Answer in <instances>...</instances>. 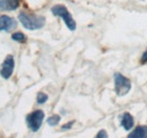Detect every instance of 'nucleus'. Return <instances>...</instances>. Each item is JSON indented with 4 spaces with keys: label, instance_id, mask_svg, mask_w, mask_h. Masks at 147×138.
I'll use <instances>...</instances> for the list:
<instances>
[{
    "label": "nucleus",
    "instance_id": "nucleus-4",
    "mask_svg": "<svg viewBox=\"0 0 147 138\" xmlns=\"http://www.w3.org/2000/svg\"><path fill=\"white\" fill-rule=\"evenodd\" d=\"M44 119V112L42 110H35L31 113L27 114L26 117V123H27V127L32 130V131H37L41 126H42V122Z\"/></svg>",
    "mask_w": 147,
    "mask_h": 138
},
{
    "label": "nucleus",
    "instance_id": "nucleus-15",
    "mask_svg": "<svg viewBox=\"0 0 147 138\" xmlns=\"http://www.w3.org/2000/svg\"><path fill=\"white\" fill-rule=\"evenodd\" d=\"M140 64H142V65L147 64V50L143 53V55H142V58H140Z\"/></svg>",
    "mask_w": 147,
    "mask_h": 138
},
{
    "label": "nucleus",
    "instance_id": "nucleus-2",
    "mask_svg": "<svg viewBox=\"0 0 147 138\" xmlns=\"http://www.w3.org/2000/svg\"><path fill=\"white\" fill-rule=\"evenodd\" d=\"M51 13L57 16V17H61L63 19L66 26L68 27V30L70 31H75L76 30V22L74 20L73 16L70 15L69 10L67 9V7H65L63 5H55L51 8Z\"/></svg>",
    "mask_w": 147,
    "mask_h": 138
},
{
    "label": "nucleus",
    "instance_id": "nucleus-8",
    "mask_svg": "<svg viewBox=\"0 0 147 138\" xmlns=\"http://www.w3.org/2000/svg\"><path fill=\"white\" fill-rule=\"evenodd\" d=\"M134 124H135L134 117L129 112H125L121 116V126H122V128L125 130H131L134 128Z\"/></svg>",
    "mask_w": 147,
    "mask_h": 138
},
{
    "label": "nucleus",
    "instance_id": "nucleus-9",
    "mask_svg": "<svg viewBox=\"0 0 147 138\" xmlns=\"http://www.w3.org/2000/svg\"><path fill=\"white\" fill-rule=\"evenodd\" d=\"M147 137V126H138L130 131L127 138H146Z\"/></svg>",
    "mask_w": 147,
    "mask_h": 138
},
{
    "label": "nucleus",
    "instance_id": "nucleus-6",
    "mask_svg": "<svg viewBox=\"0 0 147 138\" xmlns=\"http://www.w3.org/2000/svg\"><path fill=\"white\" fill-rule=\"evenodd\" d=\"M17 26V22L14 18L7 15L0 16V32L1 31H10Z\"/></svg>",
    "mask_w": 147,
    "mask_h": 138
},
{
    "label": "nucleus",
    "instance_id": "nucleus-5",
    "mask_svg": "<svg viewBox=\"0 0 147 138\" xmlns=\"http://www.w3.org/2000/svg\"><path fill=\"white\" fill-rule=\"evenodd\" d=\"M14 69H15V59L11 54H8L1 65V69H0L1 77L5 79H9L14 72Z\"/></svg>",
    "mask_w": 147,
    "mask_h": 138
},
{
    "label": "nucleus",
    "instance_id": "nucleus-13",
    "mask_svg": "<svg viewBox=\"0 0 147 138\" xmlns=\"http://www.w3.org/2000/svg\"><path fill=\"white\" fill-rule=\"evenodd\" d=\"M74 123H75V120L73 121H69V122H67V123H65L62 127H61V130H69V129H71V127L74 126Z\"/></svg>",
    "mask_w": 147,
    "mask_h": 138
},
{
    "label": "nucleus",
    "instance_id": "nucleus-16",
    "mask_svg": "<svg viewBox=\"0 0 147 138\" xmlns=\"http://www.w3.org/2000/svg\"><path fill=\"white\" fill-rule=\"evenodd\" d=\"M146 138H147V137H146Z\"/></svg>",
    "mask_w": 147,
    "mask_h": 138
},
{
    "label": "nucleus",
    "instance_id": "nucleus-12",
    "mask_svg": "<svg viewBox=\"0 0 147 138\" xmlns=\"http://www.w3.org/2000/svg\"><path fill=\"white\" fill-rule=\"evenodd\" d=\"M47 101H48V95L45 93H43V92H40L36 96V102L38 104H43L45 103Z\"/></svg>",
    "mask_w": 147,
    "mask_h": 138
},
{
    "label": "nucleus",
    "instance_id": "nucleus-10",
    "mask_svg": "<svg viewBox=\"0 0 147 138\" xmlns=\"http://www.w3.org/2000/svg\"><path fill=\"white\" fill-rule=\"evenodd\" d=\"M11 39L16 42H19V43H25L26 42V35L22 32H16L11 35Z\"/></svg>",
    "mask_w": 147,
    "mask_h": 138
},
{
    "label": "nucleus",
    "instance_id": "nucleus-7",
    "mask_svg": "<svg viewBox=\"0 0 147 138\" xmlns=\"http://www.w3.org/2000/svg\"><path fill=\"white\" fill-rule=\"evenodd\" d=\"M20 0H0V12H9L17 9Z\"/></svg>",
    "mask_w": 147,
    "mask_h": 138
},
{
    "label": "nucleus",
    "instance_id": "nucleus-3",
    "mask_svg": "<svg viewBox=\"0 0 147 138\" xmlns=\"http://www.w3.org/2000/svg\"><path fill=\"white\" fill-rule=\"evenodd\" d=\"M131 89V82L120 72L114 74V91L118 96L127 95Z\"/></svg>",
    "mask_w": 147,
    "mask_h": 138
},
{
    "label": "nucleus",
    "instance_id": "nucleus-11",
    "mask_svg": "<svg viewBox=\"0 0 147 138\" xmlns=\"http://www.w3.org/2000/svg\"><path fill=\"white\" fill-rule=\"evenodd\" d=\"M60 116L59 114H53V116H51V117H49L48 118V120H47V122H48V124L49 126H51V127H55L59 122H60Z\"/></svg>",
    "mask_w": 147,
    "mask_h": 138
},
{
    "label": "nucleus",
    "instance_id": "nucleus-1",
    "mask_svg": "<svg viewBox=\"0 0 147 138\" xmlns=\"http://www.w3.org/2000/svg\"><path fill=\"white\" fill-rule=\"evenodd\" d=\"M18 20L22 23V25L30 31H35L40 30L44 26L45 24V18L41 15L36 14H31L26 12H22L18 15Z\"/></svg>",
    "mask_w": 147,
    "mask_h": 138
},
{
    "label": "nucleus",
    "instance_id": "nucleus-14",
    "mask_svg": "<svg viewBox=\"0 0 147 138\" xmlns=\"http://www.w3.org/2000/svg\"><path fill=\"white\" fill-rule=\"evenodd\" d=\"M94 138H108V133H107L104 129H101V130L96 134V136Z\"/></svg>",
    "mask_w": 147,
    "mask_h": 138
}]
</instances>
